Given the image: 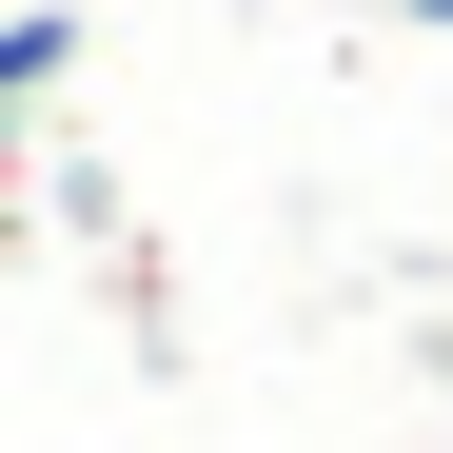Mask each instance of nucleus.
<instances>
[{
    "label": "nucleus",
    "mask_w": 453,
    "mask_h": 453,
    "mask_svg": "<svg viewBox=\"0 0 453 453\" xmlns=\"http://www.w3.org/2000/svg\"><path fill=\"white\" fill-rule=\"evenodd\" d=\"M59 59H80V20H0V99H40Z\"/></svg>",
    "instance_id": "nucleus-1"
},
{
    "label": "nucleus",
    "mask_w": 453,
    "mask_h": 453,
    "mask_svg": "<svg viewBox=\"0 0 453 453\" xmlns=\"http://www.w3.org/2000/svg\"><path fill=\"white\" fill-rule=\"evenodd\" d=\"M414 20H453V0H414Z\"/></svg>",
    "instance_id": "nucleus-2"
}]
</instances>
